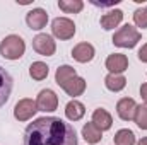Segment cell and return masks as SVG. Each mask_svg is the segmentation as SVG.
Returning <instances> with one entry per match:
<instances>
[{"mask_svg":"<svg viewBox=\"0 0 147 145\" xmlns=\"http://www.w3.org/2000/svg\"><path fill=\"white\" fill-rule=\"evenodd\" d=\"M86 114V108H84V104L82 103H79V101H70L67 106H65V116L70 119V121H79L82 116Z\"/></svg>","mask_w":147,"mask_h":145,"instance_id":"cell-17","label":"cell"},{"mask_svg":"<svg viewBox=\"0 0 147 145\" xmlns=\"http://www.w3.org/2000/svg\"><path fill=\"white\" fill-rule=\"evenodd\" d=\"M139 145H147V137H146V138H142V140L139 142Z\"/></svg>","mask_w":147,"mask_h":145,"instance_id":"cell-27","label":"cell"},{"mask_svg":"<svg viewBox=\"0 0 147 145\" xmlns=\"http://www.w3.org/2000/svg\"><path fill=\"white\" fill-rule=\"evenodd\" d=\"M51 33L58 39H63V41L70 39L75 34V24H74V21L67 19V17H57L51 22Z\"/></svg>","mask_w":147,"mask_h":145,"instance_id":"cell-4","label":"cell"},{"mask_svg":"<svg viewBox=\"0 0 147 145\" xmlns=\"http://www.w3.org/2000/svg\"><path fill=\"white\" fill-rule=\"evenodd\" d=\"M82 137H84V140L87 142V144H98V142H101V130L91 121V123H87V125H84V128H82Z\"/></svg>","mask_w":147,"mask_h":145,"instance_id":"cell-18","label":"cell"},{"mask_svg":"<svg viewBox=\"0 0 147 145\" xmlns=\"http://www.w3.org/2000/svg\"><path fill=\"white\" fill-rule=\"evenodd\" d=\"M140 96H142V99L147 103V84H142L140 85Z\"/></svg>","mask_w":147,"mask_h":145,"instance_id":"cell-26","label":"cell"},{"mask_svg":"<svg viewBox=\"0 0 147 145\" xmlns=\"http://www.w3.org/2000/svg\"><path fill=\"white\" fill-rule=\"evenodd\" d=\"M33 50L43 56H51L57 50V44L50 34H38L33 39Z\"/></svg>","mask_w":147,"mask_h":145,"instance_id":"cell-6","label":"cell"},{"mask_svg":"<svg viewBox=\"0 0 147 145\" xmlns=\"http://www.w3.org/2000/svg\"><path fill=\"white\" fill-rule=\"evenodd\" d=\"M26 51V43L21 36L10 34L5 36L0 43V55L7 60H19Z\"/></svg>","mask_w":147,"mask_h":145,"instance_id":"cell-2","label":"cell"},{"mask_svg":"<svg viewBox=\"0 0 147 145\" xmlns=\"http://www.w3.org/2000/svg\"><path fill=\"white\" fill-rule=\"evenodd\" d=\"M22 145H77V133L70 123L57 116H43L28 125Z\"/></svg>","mask_w":147,"mask_h":145,"instance_id":"cell-1","label":"cell"},{"mask_svg":"<svg viewBox=\"0 0 147 145\" xmlns=\"http://www.w3.org/2000/svg\"><path fill=\"white\" fill-rule=\"evenodd\" d=\"M139 60L144 62V63H147V43L139 50Z\"/></svg>","mask_w":147,"mask_h":145,"instance_id":"cell-25","label":"cell"},{"mask_svg":"<svg viewBox=\"0 0 147 145\" xmlns=\"http://www.w3.org/2000/svg\"><path fill=\"white\" fill-rule=\"evenodd\" d=\"M48 72H50V68H48V65L43 63V62H34V63H31V67H29V75H31L34 80H43V79H46V77H48Z\"/></svg>","mask_w":147,"mask_h":145,"instance_id":"cell-20","label":"cell"},{"mask_svg":"<svg viewBox=\"0 0 147 145\" xmlns=\"http://www.w3.org/2000/svg\"><path fill=\"white\" fill-rule=\"evenodd\" d=\"M115 145H135V135L132 130H118L115 135Z\"/></svg>","mask_w":147,"mask_h":145,"instance_id":"cell-21","label":"cell"},{"mask_svg":"<svg viewBox=\"0 0 147 145\" xmlns=\"http://www.w3.org/2000/svg\"><path fill=\"white\" fill-rule=\"evenodd\" d=\"M62 89L69 94V96H72V97H77V96H80L84 91H86V80L82 79V77H72L69 82H65L63 85H62Z\"/></svg>","mask_w":147,"mask_h":145,"instance_id":"cell-13","label":"cell"},{"mask_svg":"<svg viewBox=\"0 0 147 145\" xmlns=\"http://www.w3.org/2000/svg\"><path fill=\"white\" fill-rule=\"evenodd\" d=\"M135 111H137V103L130 97H123L118 101L116 104V113L123 121H130L135 118Z\"/></svg>","mask_w":147,"mask_h":145,"instance_id":"cell-9","label":"cell"},{"mask_svg":"<svg viewBox=\"0 0 147 145\" xmlns=\"http://www.w3.org/2000/svg\"><path fill=\"white\" fill-rule=\"evenodd\" d=\"M12 85H14V80H12L10 73L0 65V108L9 101L10 92H12Z\"/></svg>","mask_w":147,"mask_h":145,"instance_id":"cell-8","label":"cell"},{"mask_svg":"<svg viewBox=\"0 0 147 145\" xmlns=\"http://www.w3.org/2000/svg\"><path fill=\"white\" fill-rule=\"evenodd\" d=\"M105 84H106V87H108L110 91H113V92H120V91L125 89L127 79H125L121 73H108L106 79H105Z\"/></svg>","mask_w":147,"mask_h":145,"instance_id":"cell-16","label":"cell"},{"mask_svg":"<svg viewBox=\"0 0 147 145\" xmlns=\"http://www.w3.org/2000/svg\"><path fill=\"white\" fill-rule=\"evenodd\" d=\"M58 7L63 12H67V14H77V12L82 10L84 2L82 0H60L58 2Z\"/></svg>","mask_w":147,"mask_h":145,"instance_id":"cell-22","label":"cell"},{"mask_svg":"<svg viewBox=\"0 0 147 145\" xmlns=\"http://www.w3.org/2000/svg\"><path fill=\"white\" fill-rule=\"evenodd\" d=\"M26 22H28V26H29L31 29L39 31V29H43V28L46 26V22H48V14H46V10H43V9H33V10L28 12Z\"/></svg>","mask_w":147,"mask_h":145,"instance_id":"cell-10","label":"cell"},{"mask_svg":"<svg viewBox=\"0 0 147 145\" xmlns=\"http://www.w3.org/2000/svg\"><path fill=\"white\" fill-rule=\"evenodd\" d=\"M77 73H75V68L70 67V65H62V67H58L57 68V73H55V80H57V84L62 87L65 82H69L72 77H75Z\"/></svg>","mask_w":147,"mask_h":145,"instance_id":"cell-19","label":"cell"},{"mask_svg":"<svg viewBox=\"0 0 147 145\" xmlns=\"http://www.w3.org/2000/svg\"><path fill=\"white\" fill-rule=\"evenodd\" d=\"M36 106H38V111H45V113L55 111L57 106H58V97L51 89H43L38 94Z\"/></svg>","mask_w":147,"mask_h":145,"instance_id":"cell-7","label":"cell"},{"mask_svg":"<svg viewBox=\"0 0 147 145\" xmlns=\"http://www.w3.org/2000/svg\"><path fill=\"white\" fill-rule=\"evenodd\" d=\"M121 19H123V12L118 10V9H115V10H111V12L105 14L101 17V26H103V29L110 31V29H115L121 22Z\"/></svg>","mask_w":147,"mask_h":145,"instance_id":"cell-15","label":"cell"},{"mask_svg":"<svg viewBox=\"0 0 147 145\" xmlns=\"http://www.w3.org/2000/svg\"><path fill=\"white\" fill-rule=\"evenodd\" d=\"M36 111H38L36 101H33V99H21L16 104V108H14V116L19 121H28V119H31L36 114Z\"/></svg>","mask_w":147,"mask_h":145,"instance_id":"cell-5","label":"cell"},{"mask_svg":"<svg viewBox=\"0 0 147 145\" xmlns=\"http://www.w3.org/2000/svg\"><path fill=\"white\" fill-rule=\"evenodd\" d=\"M140 33L130 26V24H125L123 28H120L115 36H113V44L115 46H120V48H134L139 41H140Z\"/></svg>","mask_w":147,"mask_h":145,"instance_id":"cell-3","label":"cell"},{"mask_svg":"<svg viewBox=\"0 0 147 145\" xmlns=\"http://www.w3.org/2000/svg\"><path fill=\"white\" fill-rule=\"evenodd\" d=\"M135 123L139 128L142 130H147V104H140L137 106V111H135Z\"/></svg>","mask_w":147,"mask_h":145,"instance_id":"cell-23","label":"cell"},{"mask_svg":"<svg viewBox=\"0 0 147 145\" xmlns=\"http://www.w3.org/2000/svg\"><path fill=\"white\" fill-rule=\"evenodd\" d=\"M72 56L74 60H77L80 63H87L94 58V46L89 43H79L77 46H74Z\"/></svg>","mask_w":147,"mask_h":145,"instance_id":"cell-12","label":"cell"},{"mask_svg":"<svg viewBox=\"0 0 147 145\" xmlns=\"http://www.w3.org/2000/svg\"><path fill=\"white\" fill-rule=\"evenodd\" d=\"M134 21L139 28L146 29L147 28V7H139L135 12H134Z\"/></svg>","mask_w":147,"mask_h":145,"instance_id":"cell-24","label":"cell"},{"mask_svg":"<svg viewBox=\"0 0 147 145\" xmlns=\"http://www.w3.org/2000/svg\"><path fill=\"white\" fill-rule=\"evenodd\" d=\"M92 123L101 130V132H105V130H110L111 125H113V119H111V114L106 111V109H96L94 113H92Z\"/></svg>","mask_w":147,"mask_h":145,"instance_id":"cell-14","label":"cell"},{"mask_svg":"<svg viewBox=\"0 0 147 145\" xmlns=\"http://www.w3.org/2000/svg\"><path fill=\"white\" fill-rule=\"evenodd\" d=\"M106 68L110 73H121L128 68V58L123 53H113L106 58Z\"/></svg>","mask_w":147,"mask_h":145,"instance_id":"cell-11","label":"cell"}]
</instances>
